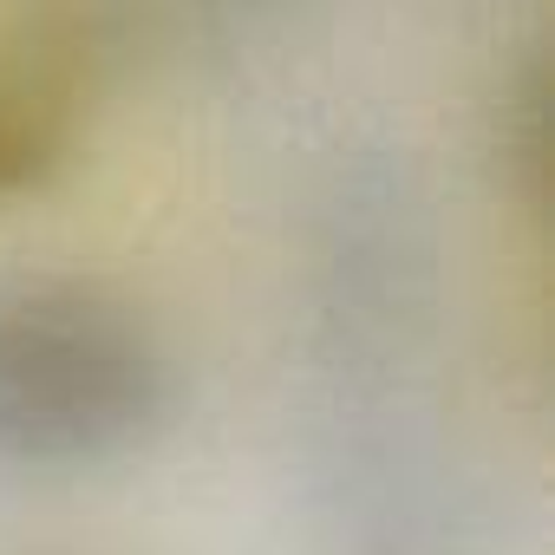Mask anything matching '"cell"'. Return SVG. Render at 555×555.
<instances>
[{
    "label": "cell",
    "instance_id": "cell-1",
    "mask_svg": "<svg viewBox=\"0 0 555 555\" xmlns=\"http://www.w3.org/2000/svg\"><path fill=\"white\" fill-rule=\"evenodd\" d=\"M177 405L157 327L99 282H0V464L105 470L144 451Z\"/></svg>",
    "mask_w": 555,
    "mask_h": 555
},
{
    "label": "cell",
    "instance_id": "cell-2",
    "mask_svg": "<svg viewBox=\"0 0 555 555\" xmlns=\"http://www.w3.org/2000/svg\"><path fill=\"white\" fill-rule=\"evenodd\" d=\"M99 79L105 27L92 0H21L0 21V209L73 164Z\"/></svg>",
    "mask_w": 555,
    "mask_h": 555
}]
</instances>
